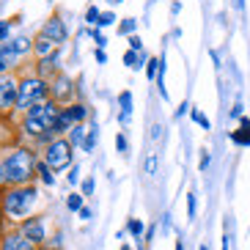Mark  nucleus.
Here are the masks:
<instances>
[{"mask_svg": "<svg viewBox=\"0 0 250 250\" xmlns=\"http://www.w3.org/2000/svg\"><path fill=\"white\" fill-rule=\"evenodd\" d=\"M192 121H198V124L204 126V129H212V121H209V118H206L204 113L198 110V107H192Z\"/></svg>", "mask_w": 250, "mask_h": 250, "instance_id": "nucleus-29", "label": "nucleus"}, {"mask_svg": "<svg viewBox=\"0 0 250 250\" xmlns=\"http://www.w3.org/2000/svg\"><path fill=\"white\" fill-rule=\"evenodd\" d=\"M96 140H99V126H88V135H85V143H83V151H88V154H91V151H94V148H96Z\"/></svg>", "mask_w": 250, "mask_h": 250, "instance_id": "nucleus-22", "label": "nucleus"}, {"mask_svg": "<svg viewBox=\"0 0 250 250\" xmlns=\"http://www.w3.org/2000/svg\"><path fill=\"white\" fill-rule=\"evenodd\" d=\"M11 47H14L17 55H28V52L33 50V39H30L28 33H20V36L11 39Z\"/></svg>", "mask_w": 250, "mask_h": 250, "instance_id": "nucleus-16", "label": "nucleus"}, {"mask_svg": "<svg viewBox=\"0 0 250 250\" xmlns=\"http://www.w3.org/2000/svg\"><path fill=\"white\" fill-rule=\"evenodd\" d=\"M96 63H107V55H104V50H96Z\"/></svg>", "mask_w": 250, "mask_h": 250, "instance_id": "nucleus-41", "label": "nucleus"}, {"mask_svg": "<svg viewBox=\"0 0 250 250\" xmlns=\"http://www.w3.org/2000/svg\"><path fill=\"white\" fill-rule=\"evenodd\" d=\"M99 20H102V11H99L96 6H91L88 11H85V22H88V25H99Z\"/></svg>", "mask_w": 250, "mask_h": 250, "instance_id": "nucleus-28", "label": "nucleus"}, {"mask_svg": "<svg viewBox=\"0 0 250 250\" xmlns=\"http://www.w3.org/2000/svg\"><path fill=\"white\" fill-rule=\"evenodd\" d=\"M17 55L14 52V47H11V42H6V44H0V74H8L11 69H14V63H17Z\"/></svg>", "mask_w": 250, "mask_h": 250, "instance_id": "nucleus-13", "label": "nucleus"}, {"mask_svg": "<svg viewBox=\"0 0 250 250\" xmlns=\"http://www.w3.org/2000/svg\"><path fill=\"white\" fill-rule=\"evenodd\" d=\"M85 135H88V126H85V124H74V129L66 135V138H69V143L77 148V146H83V143H85Z\"/></svg>", "mask_w": 250, "mask_h": 250, "instance_id": "nucleus-17", "label": "nucleus"}, {"mask_svg": "<svg viewBox=\"0 0 250 250\" xmlns=\"http://www.w3.org/2000/svg\"><path fill=\"white\" fill-rule=\"evenodd\" d=\"M42 33H44L47 39H52L55 44H63V42H66V36H69V30H66V25H63V20H61V17H50V20L42 25Z\"/></svg>", "mask_w": 250, "mask_h": 250, "instance_id": "nucleus-9", "label": "nucleus"}, {"mask_svg": "<svg viewBox=\"0 0 250 250\" xmlns=\"http://www.w3.org/2000/svg\"><path fill=\"white\" fill-rule=\"evenodd\" d=\"M220 250H228V234L223 236V248H220Z\"/></svg>", "mask_w": 250, "mask_h": 250, "instance_id": "nucleus-43", "label": "nucleus"}, {"mask_svg": "<svg viewBox=\"0 0 250 250\" xmlns=\"http://www.w3.org/2000/svg\"><path fill=\"white\" fill-rule=\"evenodd\" d=\"M118 250H132V248H129V245H121V248H118Z\"/></svg>", "mask_w": 250, "mask_h": 250, "instance_id": "nucleus-45", "label": "nucleus"}, {"mask_svg": "<svg viewBox=\"0 0 250 250\" xmlns=\"http://www.w3.org/2000/svg\"><path fill=\"white\" fill-rule=\"evenodd\" d=\"M77 214H80L83 220H91V217H94V212H91L88 206H83V209H80V212H77Z\"/></svg>", "mask_w": 250, "mask_h": 250, "instance_id": "nucleus-40", "label": "nucleus"}, {"mask_svg": "<svg viewBox=\"0 0 250 250\" xmlns=\"http://www.w3.org/2000/svg\"><path fill=\"white\" fill-rule=\"evenodd\" d=\"M63 110L55 99H47V102H42L39 107H33V110H28L22 116V121H20V129H22L28 138H42L44 132H50L52 124H55V118H58V113Z\"/></svg>", "mask_w": 250, "mask_h": 250, "instance_id": "nucleus-3", "label": "nucleus"}, {"mask_svg": "<svg viewBox=\"0 0 250 250\" xmlns=\"http://www.w3.org/2000/svg\"><path fill=\"white\" fill-rule=\"evenodd\" d=\"M69 184H72V187H74V184H77V182H80V168H77V165H74V168L72 170H69Z\"/></svg>", "mask_w": 250, "mask_h": 250, "instance_id": "nucleus-38", "label": "nucleus"}, {"mask_svg": "<svg viewBox=\"0 0 250 250\" xmlns=\"http://www.w3.org/2000/svg\"><path fill=\"white\" fill-rule=\"evenodd\" d=\"M50 88H52V99L58 104H72L74 102V83H72V77L69 74H55V80L50 83Z\"/></svg>", "mask_w": 250, "mask_h": 250, "instance_id": "nucleus-7", "label": "nucleus"}, {"mask_svg": "<svg viewBox=\"0 0 250 250\" xmlns=\"http://www.w3.org/2000/svg\"><path fill=\"white\" fill-rule=\"evenodd\" d=\"M17 102H20V77L14 72L0 74V116L17 113Z\"/></svg>", "mask_w": 250, "mask_h": 250, "instance_id": "nucleus-6", "label": "nucleus"}, {"mask_svg": "<svg viewBox=\"0 0 250 250\" xmlns=\"http://www.w3.org/2000/svg\"><path fill=\"white\" fill-rule=\"evenodd\" d=\"M198 250H209V245H201V248Z\"/></svg>", "mask_w": 250, "mask_h": 250, "instance_id": "nucleus-46", "label": "nucleus"}, {"mask_svg": "<svg viewBox=\"0 0 250 250\" xmlns=\"http://www.w3.org/2000/svg\"><path fill=\"white\" fill-rule=\"evenodd\" d=\"M209 162H212V154H209V151L204 148V154H201V162H198V170H201V173H206V168H209Z\"/></svg>", "mask_w": 250, "mask_h": 250, "instance_id": "nucleus-35", "label": "nucleus"}, {"mask_svg": "<svg viewBox=\"0 0 250 250\" xmlns=\"http://www.w3.org/2000/svg\"><path fill=\"white\" fill-rule=\"evenodd\" d=\"M39 176H42V182H44L47 187H52V184H55V170H52L44 160L39 162Z\"/></svg>", "mask_w": 250, "mask_h": 250, "instance_id": "nucleus-23", "label": "nucleus"}, {"mask_svg": "<svg viewBox=\"0 0 250 250\" xmlns=\"http://www.w3.org/2000/svg\"><path fill=\"white\" fill-rule=\"evenodd\" d=\"M58 61H61V52L55 50L50 58H42V61L36 63V74L42 77V80L52 83V80H55V74H61V72H58Z\"/></svg>", "mask_w": 250, "mask_h": 250, "instance_id": "nucleus-10", "label": "nucleus"}, {"mask_svg": "<svg viewBox=\"0 0 250 250\" xmlns=\"http://www.w3.org/2000/svg\"><path fill=\"white\" fill-rule=\"evenodd\" d=\"M0 250H36V245L30 242V239H25L20 231H8L0 239Z\"/></svg>", "mask_w": 250, "mask_h": 250, "instance_id": "nucleus-11", "label": "nucleus"}, {"mask_svg": "<svg viewBox=\"0 0 250 250\" xmlns=\"http://www.w3.org/2000/svg\"><path fill=\"white\" fill-rule=\"evenodd\" d=\"M55 50H58V44H55L52 39H47L44 33H39V36L33 39V55H36L39 61H42V58H50Z\"/></svg>", "mask_w": 250, "mask_h": 250, "instance_id": "nucleus-12", "label": "nucleus"}, {"mask_svg": "<svg viewBox=\"0 0 250 250\" xmlns=\"http://www.w3.org/2000/svg\"><path fill=\"white\" fill-rule=\"evenodd\" d=\"M176 250H184V239H176Z\"/></svg>", "mask_w": 250, "mask_h": 250, "instance_id": "nucleus-44", "label": "nucleus"}, {"mask_svg": "<svg viewBox=\"0 0 250 250\" xmlns=\"http://www.w3.org/2000/svg\"><path fill=\"white\" fill-rule=\"evenodd\" d=\"M135 30H138V20L135 17H126V20L118 22V33L121 36H135Z\"/></svg>", "mask_w": 250, "mask_h": 250, "instance_id": "nucleus-21", "label": "nucleus"}, {"mask_svg": "<svg viewBox=\"0 0 250 250\" xmlns=\"http://www.w3.org/2000/svg\"><path fill=\"white\" fill-rule=\"evenodd\" d=\"M126 42H129V50H132V52H143V42H140L138 33H135V36H129Z\"/></svg>", "mask_w": 250, "mask_h": 250, "instance_id": "nucleus-34", "label": "nucleus"}, {"mask_svg": "<svg viewBox=\"0 0 250 250\" xmlns=\"http://www.w3.org/2000/svg\"><path fill=\"white\" fill-rule=\"evenodd\" d=\"M91 36H94V42H96V50H104V44H107V39H104V33L99 28H94V33H91Z\"/></svg>", "mask_w": 250, "mask_h": 250, "instance_id": "nucleus-33", "label": "nucleus"}, {"mask_svg": "<svg viewBox=\"0 0 250 250\" xmlns=\"http://www.w3.org/2000/svg\"><path fill=\"white\" fill-rule=\"evenodd\" d=\"M94 187H96L94 179H85V182H83V195H94Z\"/></svg>", "mask_w": 250, "mask_h": 250, "instance_id": "nucleus-37", "label": "nucleus"}, {"mask_svg": "<svg viewBox=\"0 0 250 250\" xmlns=\"http://www.w3.org/2000/svg\"><path fill=\"white\" fill-rule=\"evenodd\" d=\"M17 231H20L25 239H30V242L36 245V248L47 242V226H44V220H42V217H36V214L20 223V228H17Z\"/></svg>", "mask_w": 250, "mask_h": 250, "instance_id": "nucleus-8", "label": "nucleus"}, {"mask_svg": "<svg viewBox=\"0 0 250 250\" xmlns=\"http://www.w3.org/2000/svg\"><path fill=\"white\" fill-rule=\"evenodd\" d=\"M126 148H129V143H126V135H124V132H118V135H116V151L126 154Z\"/></svg>", "mask_w": 250, "mask_h": 250, "instance_id": "nucleus-32", "label": "nucleus"}, {"mask_svg": "<svg viewBox=\"0 0 250 250\" xmlns=\"http://www.w3.org/2000/svg\"><path fill=\"white\" fill-rule=\"evenodd\" d=\"M42 192L33 184H22V187H8V190L0 192V212L6 220H28L33 217V209H36Z\"/></svg>", "mask_w": 250, "mask_h": 250, "instance_id": "nucleus-2", "label": "nucleus"}, {"mask_svg": "<svg viewBox=\"0 0 250 250\" xmlns=\"http://www.w3.org/2000/svg\"><path fill=\"white\" fill-rule=\"evenodd\" d=\"M146 223L138 220V217H129V223H126V234H132L135 239H140V236H146Z\"/></svg>", "mask_w": 250, "mask_h": 250, "instance_id": "nucleus-19", "label": "nucleus"}, {"mask_svg": "<svg viewBox=\"0 0 250 250\" xmlns=\"http://www.w3.org/2000/svg\"><path fill=\"white\" fill-rule=\"evenodd\" d=\"M110 3H124V0H110Z\"/></svg>", "mask_w": 250, "mask_h": 250, "instance_id": "nucleus-47", "label": "nucleus"}, {"mask_svg": "<svg viewBox=\"0 0 250 250\" xmlns=\"http://www.w3.org/2000/svg\"><path fill=\"white\" fill-rule=\"evenodd\" d=\"M113 22H116V14H113V11H102V20H99L96 28L102 30V28H107V25H113Z\"/></svg>", "mask_w": 250, "mask_h": 250, "instance_id": "nucleus-31", "label": "nucleus"}, {"mask_svg": "<svg viewBox=\"0 0 250 250\" xmlns=\"http://www.w3.org/2000/svg\"><path fill=\"white\" fill-rule=\"evenodd\" d=\"M162 132H165V126L162 124H151V140H160Z\"/></svg>", "mask_w": 250, "mask_h": 250, "instance_id": "nucleus-39", "label": "nucleus"}, {"mask_svg": "<svg viewBox=\"0 0 250 250\" xmlns=\"http://www.w3.org/2000/svg\"><path fill=\"white\" fill-rule=\"evenodd\" d=\"M8 36H11V20H0V42L6 44Z\"/></svg>", "mask_w": 250, "mask_h": 250, "instance_id": "nucleus-30", "label": "nucleus"}, {"mask_svg": "<svg viewBox=\"0 0 250 250\" xmlns=\"http://www.w3.org/2000/svg\"><path fill=\"white\" fill-rule=\"evenodd\" d=\"M39 157L30 148H8L0 157V187H22V184H33L39 173Z\"/></svg>", "mask_w": 250, "mask_h": 250, "instance_id": "nucleus-1", "label": "nucleus"}, {"mask_svg": "<svg viewBox=\"0 0 250 250\" xmlns=\"http://www.w3.org/2000/svg\"><path fill=\"white\" fill-rule=\"evenodd\" d=\"M195 212H198V201H195V192H187V217L195 220Z\"/></svg>", "mask_w": 250, "mask_h": 250, "instance_id": "nucleus-26", "label": "nucleus"}, {"mask_svg": "<svg viewBox=\"0 0 250 250\" xmlns=\"http://www.w3.org/2000/svg\"><path fill=\"white\" fill-rule=\"evenodd\" d=\"M72 157H74V146L69 143V138H55L50 146L44 148V162L55 170V173L66 170L69 165H72Z\"/></svg>", "mask_w": 250, "mask_h": 250, "instance_id": "nucleus-5", "label": "nucleus"}, {"mask_svg": "<svg viewBox=\"0 0 250 250\" xmlns=\"http://www.w3.org/2000/svg\"><path fill=\"white\" fill-rule=\"evenodd\" d=\"M124 63H126L129 69H132V72H140V66H138V52L126 50V52H124Z\"/></svg>", "mask_w": 250, "mask_h": 250, "instance_id": "nucleus-27", "label": "nucleus"}, {"mask_svg": "<svg viewBox=\"0 0 250 250\" xmlns=\"http://www.w3.org/2000/svg\"><path fill=\"white\" fill-rule=\"evenodd\" d=\"M242 116H245V104L234 102V107H231V118H242Z\"/></svg>", "mask_w": 250, "mask_h": 250, "instance_id": "nucleus-36", "label": "nucleus"}, {"mask_svg": "<svg viewBox=\"0 0 250 250\" xmlns=\"http://www.w3.org/2000/svg\"><path fill=\"white\" fill-rule=\"evenodd\" d=\"M52 99L50 83L42 80L39 74H20V102H17V113H28L33 107H39L42 102Z\"/></svg>", "mask_w": 250, "mask_h": 250, "instance_id": "nucleus-4", "label": "nucleus"}, {"mask_svg": "<svg viewBox=\"0 0 250 250\" xmlns=\"http://www.w3.org/2000/svg\"><path fill=\"white\" fill-rule=\"evenodd\" d=\"M83 198H85V195H83V192H72V195H69L66 198V206H69V212H80L83 206Z\"/></svg>", "mask_w": 250, "mask_h": 250, "instance_id": "nucleus-25", "label": "nucleus"}, {"mask_svg": "<svg viewBox=\"0 0 250 250\" xmlns=\"http://www.w3.org/2000/svg\"><path fill=\"white\" fill-rule=\"evenodd\" d=\"M143 168H146L148 176L154 179L157 173H160V154H157V151H148V154H146V162H143Z\"/></svg>", "mask_w": 250, "mask_h": 250, "instance_id": "nucleus-18", "label": "nucleus"}, {"mask_svg": "<svg viewBox=\"0 0 250 250\" xmlns=\"http://www.w3.org/2000/svg\"><path fill=\"white\" fill-rule=\"evenodd\" d=\"M69 113H72L74 124H83V121L88 118V107H85L83 102H72V104H69Z\"/></svg>", "mask_w": 250, "mask_h": 250, "instance_id": "nucleus-20", "label": "nucleus"}, {"mask_svg": "<svg viewBox=\"0 0 250 250\" xmlns=\"http://www.w3.org/2000/svg\"><path fill=\"white\" fill-rule=\"evenodd\" d=\"M74 129V118H72V113H69V107H63V110L58 113V118H55V124H52V132L58 135H69Z\"/></svg>", "mask_w": 250, "mask_h": 250, "instance_id": "nucleus-14", "label": "nucleus"}, {"mask_svg": "<svg viewBox=\"0 0 250 250\" xmlns=\"http://www.w3.org/2000/svg\"><path fill=\"white\" fill-rule=\"evenodd\" d=\"M228 138H231V143H236V146H250V132L248 129H234Z\"/></svg>", "mask_w": 250, "mask_h": 250, "instance_id": "nucleus-24", "label": "nucleus"}, {"mask_svg": "<svg viewBox=\"0 0 250 250\" xmlns=\"http://www.w3.org/2000/svg\"><path fill=\"white\" fill-rule=\"evenodd\" d=\"M187 110H190V102H182V104H179V110H176V116H184Z\"/></svg>", "mask_w": 250, "mask_h": 250, "instance_id": "nucleus-42", "label": "nucleus"}, {"mask_svg": "<svg viewBox=\"0 0 250 250\" xmlns=\"http://www.w3.org/2000/svg\"><path fill=\"white\" fill-rule=\"evenodd\" d=\"M129 118H132V91H121L118 94V121L129 124Z\"/></svg>", "mask_w": 250, "mask_h": 250, "instance_id": "nucleus-15", "label": "nucleus"}]
</instances>
